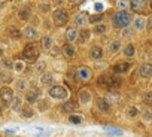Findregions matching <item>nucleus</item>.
Returning <instances> with one entry per match:
<instances>
[{
	"instance_id": "393cba45",
	"label": "nucleus",
	"mask_w": 152,
	"mask_h": 137,
	"mask_svg": "<svg viewBox=\"0 0 152 137\" xmlns=\"http://www.w3.org/2000/svg\"><path fill=\"white\" fill-rule=\"evenodd\" d=\"M66 39H67V42H75L78 39V30L76 29H69L66 31Z\"/></svg>"
},
{
	"instance_id": "49530a36",
	"label": "nucleus",
	"mask_w": 152,
	"mask_h": 137,
	"mask_svg": "<svg viewBox=\"0 0 152 137\" xmlns=\"http://www.w3.org/2000/svg\"><path fill=\"white\" fill-rule=\"evenodd\" d=\"M2 55H3V49H2V48H0V57H2Z\"/></svg>"
},
{
	"instance_id": "9d476101",
	"label": "nucleus",
	"mask_w": 152,
	"mask_h": 137,
	"mask_svg": "<svg viewBox=\"0 0 152 137\" xmlns=\"http://www.w3.org/2000/svg\"><path fill=\"white\" fill-rule=\"evenodd\" d=\"M139 75L142 78H152V63H145L139 67Z\"/></svg>"
},
{
	"instance_id": "f03ea898",
	"label": "nucleus",
	"mask_w": 152,
	"mask_h": 137,
	"mask_svg": "<svg viewBox=\"0 0 152 137\" xmlns=\"http://www.w3.org/2000/svg\"><path fill=\"white\" fill-rule=\"evenodd\" d=\"M49 97L54 100H67L69 98V89L64 86V85H52L49 88Z\"/></svg>"
},
{
	"instance_id": "2f4dec72",
	"label": "nucleus",
	"mask_w": 152,
	"mask_h": 137,
	"mask_svg": "<svg viewBox=\"0 0 152 137\" xmlns=\"http://www.w3.org/2000/svg\"><path fill=\"white\" fill-rule=\"evenodd\" d=\"M51 9H52V6H51L48 2H43V3L39 5V11H40L42 14H48V12H51Z\"/></svg>"
},
{
	"instance_id": "ddd939ff",
	"label": "nucleus",
	"mask_w": 152,
	"mask_h": 137,
	"mask_svg": "<svg viewBox=\"0 0 152 137\" xmlns=\"http://www.w3.org/2000/svg\"><path fill=\"white\" fill-rule=\"evenodd\" d=\"M76 76H78V79H81V81H88V79L91 78V70H90L88 67H81V68H78Z\"/></svg>"
},
{
	"instance_id": "39448f33",
	"label": "nucleus",
	"mask_w": 152,
	"mask_h": 137,
	"mask_svg": "<svg viewBox=\"0 0 152 137\" xmlns=\"http://www.w3.org/2000/svg\"><path fill=\"white\" fill-rule=\"evenodd\" d=\"M97 83L101 88H115V86H119L121 81L115 76H111V75H103V76L98 78Z\"/></svg>"
},
{
	"instance_id": "b1692460",
	"label": "nucleus",
	"mask_w": 152,
	"mask_h": 137,
	"mask_svg": "<svg viewBox=\"0 0 152 137\" xmlns=\"http://www.w3.org/2000/svg\"><path fill=\"white\" fill-rule=\"evenodd\" d=\"M54 46V42H52V37L46 36V37H43L42 39V48L45 49V51H51Z\"/></svg>"
},
{
	"instance_id": "72a5a7b5",
	"label": "nucleus",
	"mask_w": 152,
	"mask_h": 137,
	"mask_svg": "<svg viewBox=\"0 0 152 137\" xmlns=\"http://www.w3.org/2000/svg\"><path fill=\"white\" fill-rule=\"evenodd\" d=\"M14 70L18 72V73H21V72L24 70V63H23V61H16V63H14Z\"/></svg>"
},
{
	"instance_id": "7c9ffc66",
	"label": "nucleus",
	"mask_w": 152,
	"mask_h": 137,
	"mask_svg": "<svg viewBox=\"0 0 152 137\" xmlns=\"http://www.w3.org/2000/svg\"><path fill=\"white\" fill-rule=\"evenodd\" d=\"M109 49H111V52H112V54H116V52L121 49V42H119V40H113V42H111Z\"/></svg>"
},
{
	"instance_id": "c756f323",
	"label": "nucleus",
	"mask_w": 152,
	"mask_h": 137,
	"mask_svg": "<svg viewBox=\"0 0 152 137\" xmlns=\"http://www.w3.org/2000/svg\"><path fill=\"white\" fill-rule=\"evenodd\" d=\"M142 118H143V121H145L146 124L152 122V110H151V109H143V112H142Z\"/></svg>"
},
{
	"instance_id": "5701e85b",
	"label": "nucleus",
	"mask_w": 152,
	"mask_h": 137,
	"mask_svg": "<svg viewBox=\"0 0 152 137\" xmlns=\"http://www.w3.org/2000/svg\"><path fill=\"white\" fill-rule=\"evenodd\" d=\"M61 109H63L64 113H73L76 110V104L73 101H64L63 106H61Z\"/></svg>"
},
{
	"instance_id": "4468645a",
	"label": "nucleus",
	"mask_w": 152,
	"mask_h": 137,
	"mask_svg": "<svg viewBox=\"0 0 152 137\" xmlns=\"http://www.w3.org/2000/svg\"><path fill=\"white\" fill-rule=\"evenodd\" d=\"M103 49L100 48V46H93L91 49H90V58L91 60H96V61H98V60H101L103 58Z\"/></svg>"
},
{
	"instance_id": "a19ab883",
	"label": "nucleus",
	"mask_w": 152,
	"mask_h": 137,
	"mask_svg": "<svg viewBox=\"0 0 152 137\" xmlns=\"http://www.w3.org/2000/svg\"><path fill=\"white\" fill-rule=\"evenodd\" d=\"M69 121H72V122H75V124H81V122H82V118H81V116L70 115V116H69Z\"/></svg>"
},
{
	"instance_id": "412c9836",
	"label": "nucleus",
	"mask_w": 152,
	"mask_h": 137,
	"mask_svg": "<svg viewBox=\"0 0 152 137\" xmlns=\"http://www.w3.org/2000/svg\"><path fill=\"white\" fill-rule=\"evenodd\" d=\"M19 112H21L23 118H33V115H34V110L31 109V106H23L19 109Z\"/></svg>"
},
{
	"instance_id": "f257e3e1",
	"label": "nucleus",
	"mask_w": 152,
	"mask_h": 137,
	"mask_svg": "<svg viewBox=\"0 0 152 137\" xmlns=\"http://www.w3.org/2000/svg\"><path fill=\"white\" fill-rule=\"evenodd\" d=\"M133 19H134V16L131 14H128L125 11H119L112 16V26L115 29H125L131 24Z\"/></svg>"
},
{
	"instance_id": "20e7f679",
	"label": "nucleus",
	"mask_w": 152,
	"mask_h": 137,
	"mask_svg": "<svg viewBox=\"0 0 152 137\" xmlns=\"http://www.w3.org/2000/svg\"><path fill=\"white\" fill-rule=\"evenodd\" d=\"M23 58L26 61H29V63L37 61V58H39V49H37L36 45H33V43L27 45V46L24 48V51H23Z\"/></svg>"
},
{
	"instance_id": "aec40b11",
	"label": "nucleus",
	"mask_w": 152,
	"mask_h": 137,
	"mask_svg": "<svg viewBox=\"0 0 152 137\" xmlns=\"http://www.w3.org/2000/svg\"><path fill=\"white\" fill-rule=\"evenodd\" d=\"M21 107H23V97L21 96H14V98H12V101H11V109L12 110H15V112H18Z\"/></svg>"
},
{
	"instance_id": "f3484780",
	"label": "nucleus",
	"mask_w": 152,
	"mask_h": 137,
	"mask_svg": "<svg viewBox=\"0 0 152 137\" xmlns=\"http://www.w3.org/2000/svg\"><path fill=\"white\" fill-rule=\"evenodd\" d=\"M131 68V64L130 63H119V64H115L113 66V72L115 73H125Z\"/></svg>"
},
{
	"instance_id": "4be33fe9",
	"label": "nucleus",
	"mask_w": 152,
	"mask_h": 137,
	"mask_svg": "<svg viewBox=\"0 0 152 137\" xmlns=\"http://www.w3.org/2000/svg\"><path fill=\"white\" fill-rule=\"evenodd\" d=\"M54 75L52 73H43L42 78H40V83L42 85H52L54 83Z\"/></svg>"
},
{
	"instance_id": "6e6552de",
	"label": "nucleus",
	"mask_w": 152,
	"mask_h": 137,
	"mask_svg": "<svg viewBox=\"0 0 152 137\" xmlns=\"http://www.w3.org/2000/svg\"><path fill=\"white\" fill-rule=\"evenodd\" d=\"M146 22H148V18H145V16H137V18H134L133 19V27H134V30H137V31H142V30H145L146 29Z\"/></svg>"
},
{
	"instance_id": "a18cd8bd",
	"label": "nucleus",
	"mask_w": 152,
	"mask_h": 137,
	"mask_svg": "<svg viewBox=\"0 0 152 137\" xmlns=\"http://www.w3.org/2000/svg\"><path fill=\"white\" fill-rule=\"evenodd\" d=\"M122 36H124V37H130V36H131V31H130V30H128V31L124 30V31H122Z\"/></svg>"
},
{
	"instance_id": "1a4fd4ad",
	"label": "nucleus",
	"mask_w": 152,
	"mask_h": 137,
	"mask_svg": "<svg viewBox=\"0 0 152 137\" xmlns=\"http://www.w3.org/2000/svg\"><path fill=\"white\" fill-rule=\"evenodd\" d=\"M23 34H24V37L29 39V40H36V39L39 37V31H37L36 27H33V26L26 27L24 31H23Z\"/></svg>"
},
{
	"instance_id": "f8f14e48",
	"label": "nucleus",
	"mask_w": 152,
	"mask_h": 137,
	"mask_svg": "<svg viewBox=\"0 0 152 137\" xmlns=\"http://www.w3.org/2000/svg\"><path fill=\"white\" fill-rule=\"evenodd\" d=\"M97 107L103 113H111V103L107 101V98H98L97 100Z\"/></svg>"
},
{
	"instance_id": "cd10ccee",
	"label": "nucleus",
	"mask_w": 152,
	"mask_h": 137,
	"mask_svg": "<svg viewBox=\"0 0 152 137\" xmlns=\"http://www.w3.org/2000/svg\"><path fill=\"white\" fill-rule=\"evenodd\" d=\"M8 34H9L12 39H18V37H21V30H18L16 27L11 26V27H8Z\"/></svg>"
},
{
	"instance_id": "a878e982",
	"label": "nucleus",
	"mask_w": 152,
	"mask_h": 137,
	"mask_svg": "<svg viewBox=\"0 0 152 137\" xmlns=\"http://www.w3.org/2000/svg\"><path fill=\"white\" fill-rule=\"evenodd\" d=\"M134 52H136V49H134V46L131 43H128L127 46L124 48V51H122V54L127 57V58H131V57H134Z\"/></svg>"
},
{
	"instance_id": "473e14b6",
	"label": "nucleus",
	"mask_w": 152,
	"mask_h": 137,
	"mask_svg": "<svg viewBox=\"0 0 152 137\" xmlns=\"http://www.w3.org/2000/svg\"><path fill=\"white\" fill-rule=\"evenodd\" d=\"M15 88L19 89V91H26V89H27V81H24V79H18V81L15 82Z\"/></svg>"
},
{
	"instance_id": "de8ad7c7",
	"label": "nucleus",
	"mask_w": 152,
	"mask_h": 137,
	"mask_svg": "<svg viewBox=\"0 0 152 137\" xmlns=\"http://www.w3.org/2000/svg\"><path fill=\"white\" fill-rule=\"evenodd\" d=\"M45 2H46V0H45Z\"/></svg>"
},
{
	"instance_id": "4c0bfd02",
	"label": "nucleus",
	"mask_w": 152,
	"mask_h": 137,
	"mask_svg": "<svg viewBox=\"0 0 152 137\" xmlns=\"http://www.w3.org/2000/svg\"><path fill=\"white\" fill-rule=\"evenodd\" d=\"M143 101L148 103V104H152V91H149V93H146L143 96Z\"/></svg>"
},
{
	"instance_id": "37998d69",
	"label": "nucleus",
	"mask_w": 152,
	"mask_h": 137,
	"mask_svg": "<svg viewBox=\"0 0 152 137\" xmlns=\"http://www.w3.org/2000/svg\"><path fill=\"white\" fill-rule=\"evenodd\" d=\"M90 21H91V22H100V21H101V15H94Z\"/></svg>"
},
{
	"instance_id": "c85d7f7f",
	"label": "nucleus",
	"mask_w": 152,
	"mask_h": 137,
	"mask_svg": "<svg viewBox=\"0 0 152 137\" xmlns=\"http://www.w3.org/2000/svg\"><path fill=\"white\" fill-rule=\"evenodd\" d=\"M75 24L76 26H86L88 24V19H86V16L83 15V14H81V15H76V18H75Z\"/></svg>"
},
{
	"instance_id": "9b49d317",
	"label": "nucleus",
	"mask_w": 152,
	"mask_h": 137,
	"mask_svg": "<svg viewBox=\"0 0 152 137\" xmlns=\"http://www.w3.org/2000/svg\"><path fill=\"white\" fill-rule=\"evenodd\" d=\"M148 0H130V8H131L134 12H140L146 8Z\"/></svg>"
},
{
	"instance_id": "0eeeda50",
	"label": "nucleus",
	"mask_w": 152,
	"mask_h": 137,
	"mask_svg": "<svg viewBox=\"0 0 152 137\" xmlns=\"http://www.w3.org/2000/svg\"><path fill=\"white\" fill-rule=\"evenodd\" d=\"M79 101H81L82 104H90V103L93 101V94H91L86 88H82V89L79 91Z\"/></svg>"
},
{
	"instance_id": "79ce46f5",
	"label": "nucleus",
	"mask_w": 152,
	"mask_h": 137,
	"mask_svg": "<svg viewBox=\"0 0 152 137\" xmlns=\"http://www.w3.org/2000/svg\"><path fill=\"white\" fill-rule=\"evenodd\" d=\"M45 67H46V63H45V61H39V63H37V66H36V68H37L39 72H42Z\"/></svg>"
},
{
	"instance_id": "e433bc0d",
	"label": "nucleus",
	"mask_w": 152,
	"mask_h": 137,
	"mask_svg": "<svg viewBox=\"0 0 152 137\" xmlns=\"http://www.w3.org/2000/svg\"><path fill=\"white\" fill-rule=\"evenodd\" d=\"M12 78L9 73H0V82H11Z\"/></svg>"
},
{
	"instance_id": "f704fd0d",
	"label": "nucleus",
	"mask_w": 152,
	"mask_h": 137,
	"mask_svg": "<svg viewBox=\"0 0 152 137\" xmlns=\"http://www.w3.org/2000/svg\"><path fill=\"white\" fill-rule=\"evenodd\" d=\"M106 30H107V29H106L104 24H97L96 29H94V31H96L97 34H103V33H106Z\"/></svg>"
},
{
	"instance_id": "ea45409f",
	"label": "nucleus",
	"mask_w": 152,
	"mask_h": 137,
	"mask_svg": "<svg viewBox=\"0 0 152 137\" xmlns=\"http://www.w3.org/2000/svg\"><path fill=\"white\" fill-rule=\"evenodd\" d=\"M3 66L6 68H14V63H12L11 58H3Z\"/></svg>"
},
{
	"instance_id": "58836bf2",
	"label": "nucleus",
	"mask_w": 152,
	"mask_h": 137,
	"mask_svg": "<svg viewBox=\"0 0 152 137\" xmlns=\"http://www.w3.org/2000/svg\"><path fill=\"white\" fill-rule=\"evenodd\" d=\"M37 103H39V109L40 110H45V109L49 107V103H46V100H39Z\"/></svg>"
},
{
	"instance_id": "dca6fc26",
	"label": "nucleus",
	"mask_w": 152,
	"mask_h": 137,
	"mask_svg": "<svg viewBox=\"0 0 152 137\" xmlns=\"http://www.w3.org/2000/svg\"><path fill=\"white\" fill-rule=\"evenodd\" d=\"M90 37H91V31L90 30H86V29H82L79 33H78V42L79 43H86L90 40Z\"/></svg>"
},
{
	"instance_id": "2eb2a0df",
	"label": "nucleus",
	"mask_w": 152,
	"mask_h": 137,
	"mask_svg": "<svg viewBox=\"0 0 152 137\" xmlns=\"http://www.w3.org/2000/svg\"><path fill=\"white\" fill-rule=\"evenodd\" d=\"M18 18L21 21H27L31 18V8L30 6H24V8H21L19 12H18Z\"/></svg>"
},
{
	"instance_id": "423d86ee",
	"label": "nucleus",
	"mask_w": 152,
	"mask_h": 137,
	"mask_svg": "<svg viewBox=\"0 0 152 137\" xmlns=\"http://www.w3.org/2000/svg\"><path fill=\"white\" fill-rule=\"evenodd\" d=\"M12 98H14V89L11 86H2L0 88V103L3 106H11Z\"/></svg>"
},
{
	"instance_id": "6ab92c4d",
	"label": "nucleus",
	"mask_w": 152,
	"mask_h": 137,
	"mask_svg": "<svg viewBox=\"0 0 152 137\" xmlns=\"http://www.w3.org/2000/svg\"><path fill=\"white\" fill-rule=\"evenodd\" d=\"M26 100L30 103V104H34L39 101V91L37 89H33V91H29L27 96H26Z\"/></svg>"
},
{
	"instance_id": "7ed1b4c3",
	"label": "nucleus",
	"mask_w": 152,
	"mask_h": 137,
	"mask_svg": "<svg viewBox=\"0 0 152 137\" xmlns=\"http://www.w3.org/2000/svg\"><path fill=\"white\" fill-rule=\"evenodd\" d=\"M67 21H69V14H67V11H64V9H57V11H54V14H52V22H54L55 27L66 26Z\"/></svg>"
},
{
	"instance_id": "c03bdc74",
	"label": "nucleus",
	"mask_w": 152,
	"mask_h": 137,
	"mask_svg": "<svg viewBox=\"0 0 152 137\" xmlns=\"http://www.w3.org/2000/svg\"><path fill=\"white\" fill-rule=\"evenodd\" d=\"M146 27L152 31V15L151 16H148V22H146Z\"/></svg>"
},
{
	"instance_id": "bb28decb",
	"label": "nucleus",
	"mask_w": 152,
	"mask_h": 137,
	"mask_svg": "<svg viewBox=\"0 0 152 137\" xmlns=\"http://www.w3.org/2000/svg\"><path fill=\"white\" fill-rule=\"evenodd\" d=\"M127 116L128 118H131V119H134V118H137V115H139V109L137 107H134V106H130V107H127Z\"/></svg>"
},
{
	"instance_id": "a211bd4d",
	"label": "nucleus",
	"mask_w": 152,
	"mask_h": 137,
	"mask_svg": "<svg viewBox=\"0 0 152 137\" xmlns=\"http://www.w3.org/2000/svg\"><path fill=\"white\" fill-rule=\"evenodd\" d=\"M61 51H63L64 57H67V58H73V57H75V48H73V45H72L70 42L64 45Z\"/></svg>"
},
{
	"instance_id": "c9c22d12",
	"label": "nucleus",
	"mask_w": 152,
	"mask_h": 137,
	"mask_svg": "<svg viewBox=\"0 0 152 137\" xmlns=\"http://www.w3.org/2000/svg\"><path fill=\"white\" fill-rule=\"evenodd\" d=\"M116 6L121 9V11H124V9H127L128 8V0H118V3H116Z\"/></svg>"
}]
</instances>
